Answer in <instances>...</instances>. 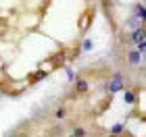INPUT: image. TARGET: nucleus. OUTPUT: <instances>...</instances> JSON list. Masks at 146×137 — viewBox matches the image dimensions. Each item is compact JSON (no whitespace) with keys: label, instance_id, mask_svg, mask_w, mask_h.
I'll use <instances>...</instances> for the list:
<instances>
[{"label":"nucleus","instance_id":"8","mask_svg":"<svg viewBox=\"0 0 146 137\" xmlns=\"http://www.w3.org/2000/svg\"><path fill=\"white\" fill-rule=\"evenodd\" d=\"M46 73H48V71H46V69H44V71H40V73H36L34 77H29V79H31V83H34V81H38V79H42V77H44Z\"/></svg>","mask_w":146,"mask_h":137},{"label":"nucleus","instance_id":"7","mask_svg":"<svg viewBox=\"0 0 146 137\" xmlns=\"http://www.w3.org/2000/svg\"><path fill=\"white\" fill-rule=\"evenodd\" d=\"M125 102H127V104L136 102V94H134V91H125Z\"/></svg>","mask_w":146,"mask_h":137},{"label":"nucleus","instance_id":"1","mask_svg":"<svg viewBox=\"0 0 146 137\" xmlns=\"http://www.w3.org/2000/svg\"><path fill=\"white\" fill-rule=\"evenodd\" d=\"M123 89V81H121V77H115V79H113L111 83H109V91H111V94H115V91H121Z\"/></svg>","mask_w":146,"mask_h":137},{"label":"nucleus","instance_id":"5","mask_svg":"<svg viewBox=\"0 0 146 137\" xmlns=\"http://www.w3.org/2000/svg\"><path fill=\"white\" fill-rule=\"evenodd\" d=\"M65 116H67V108H65V106H61V108H58L56 112H54V119H56V121H63Z\"/></svg>","mask_w":146,"mask_h":137},{"label":"nucleus","instance_id":"11","mask_svg":"<svg viewBox=\"0 0 146 137\" xmlns=\"http://www.w3.org/2000/svg\"><path fill=\"white\" fill-rule=\"evenodd\" d=\"M90 48H92V42H90V40H86V42H84V48H82V50H90Z\"/></svg>","mask_w":146,"mask_h":137},{"label":"nucleus","instance_id":"9","mask_svg":"<svg viewBox=\"0 0 146 137\" xmlns=\"http://www.w3.org/2000/svg\"><path fill=\"white\" fill-rule=\"evenodd\" d=\"M121 131H123V125H115V127L111 129V133H113V135H119Z\"/></svg>","mask_w":146,"mask_h":137},{"label":"nucleus","instance_id":"4","mask_svg":"<svg viewBox=\"0 0 146 137\" xmlns=\"http://www.w3.org/2000/svg\"><path fill=\"white\" fill-rule=\"evenodd\" d=\"M131 40H134L138 46H140V44H144V31H142V29H136L134 33H131Z\"/></svg>","mask_w":146,"mask_h":137},{"label":"nucleus","instance_id":"2","mask_svg":"<svg viewBox=\"0 0 146 137\" xmlns=\"http://www.w3.org/2000/svg\"><path fill=\"white\" fill-rule=\"evenodd\" d=\"M88 87H90V83L86 81V79H77L75 81V91H77V94H86Z\"/></svg>","mask_w":146,"mask_h":137},{"label":"nucleus","instance_id":"10","mask_svg":"<svg viewBox=\"0 0 146 137\" xmlns=\"http://www.w3.org/2000/svg\"><path fill=\"white\" fill-rule=\"evenodd\" d=\"M73 137H86V129H75V131H73Z\"/></svg>","mask_w":146,"mask_h":137},{"label":"nucleus","instance_id":"6","mask_svg":"<svg viewBox=\"0 0 146 137\" xmlns=\"http://www.w3.org/2000/svg\"><path fill=\"white\" fill-rule=\"evenodd\" d=\"M136 12H138V21H144L146 15H144V6L142 4H136Z\"/></svg>","mask_w":146,"mask_h":137},{"label":"nucleus","instance_id":"3","mask_svg":"<svg viewBox=\"0 0 146 137\" xmlns=\"http://www.w3.org/2000/svg\"><path fill=\"white\" fill-rule=\"evenodd\" d=\"M140 52H138V50H131L129 52V54H127V60H129V64H138V62H140Z\"/></svg>","mask_w":146,"mask_h":137}]
</instances>
